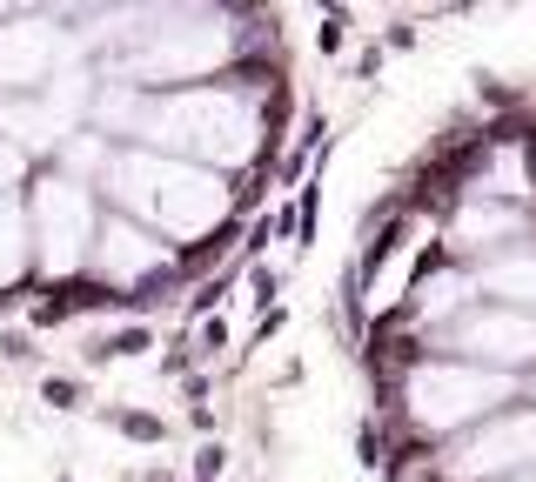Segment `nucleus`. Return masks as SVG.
<instances>
[{"instance_id":"f257e3e1","label":"nucleus","mask_w":536,"mask_h":482,"mask_svg":"<svg viewBox=\"0 0 536 482\" xmlns=\"http://www.w3.org/2000/svg\"><path fill=\"white\" fill-rule=\"evenodd\" d=\"M94 188H101V201L114 215L141 221L148 235L175 241V248H195V241L235 228V181L161 148H134V141L108 148Z\"/></svg>"},{"instance_id":"f03ea898","label":"nucleus","mask_w":536,"mask_h":482,"mask_svg":"<svg viewBox=\"0 0 536 482\" xmlns=\"http://www.w3.org/2000/svg\"><path fill=\"white\" fill-rule=\"evenodd\" d=\"M510 402H523V375H496V369H476V362H456V355H423V362L402 369L396 395L376 416H389L423 449H443V442L469 436L476 422L503 416Z\"/></svg>"},{"instance_id":"7ed1b4c3","label":"nucleus","mask_w":536,"mask_h":482,"mask_svg":"<svg viewBox=\"0 0 536 482\" xmlns=\"http://www.w3.org/2000/svg\"><path fill=\"white\" fill-rule=\"evenodd\" d=\"M27 241H34V288H61V282H81L88 275V255H94V235L108 221V201L101 188L81 175H67L54 161H41L27 175Z\"/></svg>"},{"instance_id":"20e7f679","label":"nucleus","mask_w":536,"mask_h":482,"mask_svg":"<svg viewBox=\"0 0 536 482\" xmlns=\"http://www.w3.org/2000/svg\"><path fill=\"white\" fill-rule=\"evenodd\" d=\"M88 67V47L61 14H7L0 21V101L7 94H41L61 74Z\"/></svg>"},{"instance_id":"39448f33","label":"nucleus","mask_w":536,"mask_h":482,"mask_svg":"<svg viewBox=\"0 0 536 482\" xmlns=\"http://www.w3.org/2000/svg\"><path fill=\"white\" fill-rule=\"evenodd\" d=\"M449 482H510V476H530L536 469V402H510L503 416L476 422L469 436L443 442L436 449Z\"/></svg>"},{"instance_id":"423d86ee","label":"nucleus","mask_w":536,"mask_h":482,"mask_svg":"<svg viewBox=\"0 0 536 482\" xmlns=\"http://www.w3.org/2000/svg\"><path fill=\"white\" fill-rule=\"evenodd\" d=\"M429 355H456V362H476V369H496V375H530L536 369V308L476 302L429 342Z\"/></svg>"},{"instance_id":"0eeeda50","label":"nucleus","mask_w":536,"mask_h":482,"mask_svg":"<svg viewBox=\"0 0 536 482\" xmlns=\"http://www.w3.org/2000/svg\"><path fill=\"white\" fill-rule=\"evenodd\" d=\"M88 101H94V67H74L54 88L41 94H7L0 101V134L14 141L34 161H54V154L88 128Z\"/></svg>"},{"instance_id":"6e6552de","label":"nucleus","mask_w":536,"mask_h":482,"mask_svg":"<svg viewBox=\"0 0 536 482\" xmlns=\"http://www.w3.org/2000/svg\"><path fill=\"white\" fill-rule=\"evenodd\" d=\"M469 275H476V295H483V302L536 308V235L503 248V255H490V262H476Z\"/></svg>"},{"instance_id":"1a4fd4ad","label":"nucleus","mask_w":536,"mask_h":482,"mask_svg":"<svg viewBox=\"0 0 536 482\" xmlns=\"http://www.w3.org/2000/svg\"><path fill=\"white\" fill-rule=\"evenodd\" d=\"M34 288V241H27V208L7 201L0 208V295H27Z\"/></svg>"},{"instance_id":"9d476101","label":"nucleus","mask_w":536,"mask_h":482,"mask_svg":"<svg viewBox=\"0 0 536 482\" xmlns=\"http://www.w3.org/2000/svg\"><path fill=\"white\" fill-rule=\"evenodd\" d=\"M101 422H108L121 442H141V449H161V442H175V422L148 409V402H101Z\"/></svg>"},{"instance_id":"9b49d317","label":"nucleus","mask_w":536,"mask_h":482,"mask_svg":"<svg viewBox=\"0 0 536 482\" xmlns=\"http://www.w3.org/2000/svg\"><path fill=\"white\" fill-rule=\"evenodd\" d=\"M282 282H289V262H248L242 268V308L248 315H268V308H282Z\"/></svg>"},{"instance_id":"f8f14e48","label":"nucleus","mask_w":536,"mask_h":482,"mask_svg":"<svg viewBox=\"0 0 536 482\" xmlns=\"http://www.w3.org/2000/svg\"><path fill=\"white\" fill-rule=\"evenodd\" d=\"M34 395H41L54 416H88V382L81 375H61V369H47L41 382H34Z\"/></svg>"},{"instance_id":"ddd939ff","label":"nucleus","mask_w":536,"mask_h":482,"mask_svg":"<svg viewBox=\"0 0 536 482\" xmlns=\"http://www.w3.org/2000/svg\"><path fill=\"white\" fill-rule=\"evenodd\" d=\"M188 342H195L201 369H208V362H222V355H235V349H242V342H235V322H228V315H208V322H195V329H188Z\"/></svg>"},{"instance_id":"4468645a","label":"nucleus","mask_w":536,"mask_h":482,"mask_svg":"<svg viewBox=\"0 0 536 482\" xmlns=\"http://www.w3.org/2000/svg\"><path fill=\"white\" fill-rule=\"evenodd\" d=\"M34 168H41V161H34V154H21L7 134H0V208L27 195V175H34Z\"/></svg>"},{"instance_id":"2eb2a0df","label":"nucleus","mask_w":536,"mask_h":482,"mask_svg":"<svg viewBox=\"0 0 536 482\" xmlns=\"http://www.w3.org/2000/svg\"><path fill=\"white\" fill-rule=\"evenodd\" d=\"M228 449L222 436H208V442H195V456H188V482H228Z\"/></svg>"},{"instance_id":"dca6fc26","label":"nucleus","mask_w":536,"mask_h":482,"mask_svg":"<svg viewBox=\"0 0 536 482\" xmlns=\"http://www.w3.org/2000/svg\"><path fill=\"white\" fill-rule=\"evenodd\" d=\"M34 342H41L34 329H0V362H41Z\"/></svg>"},{"instance_id":"f3484780","label":"nucleus","mask_w":536,"mask_h":482,"mask_svg":"<svg viewBox=\"0 0 536 482\" xmlns=\"http://www.w3.org/2000/svg\"><path fill=\"white\" fill-rule=\"evenodd\" d=\"M188 429H195V436L208 442L215 429H222V409H215V402H188Z\"/></svg>"},{"instance_id":"a211bd4d","label":"nucleus","mask_w":536,"mask_h":482,"mask_svg":"<svg viewBox=\"0 0 536 482\" xmlns=\"http://www.w3.org/2000/svg\"><path fill=\"white\" fill-rule=\"evenodd\" d=\"M134 482H188V476H175V469H141Z\"/></svg>"},{"instance_id":"6ab92c4d","label":"nucleus","mask_w":536,"mask_h":482,"mask_svg":"<svg viewBox=\"0 0 536 482\" xmlns=\"http://www.w3.org/2000/svg\"><path fill=\"white\" fill-rule=\"evenodd\" d=\"M523 395H530V402H536V369H530V375H523Z\"/></svg>"},{"instance_id":"aec40b11","label":"nucleus","mask_w":536,"mask_h":482,"mask_svg":"<svg viewBox=\"0 0 536 482\" xmlns=\"http://www.w3.org/2000/svg\"><path fill=\"white\" fill-rule=\"evenodd\" d=\"M510 482H536V469H530V476H510Z\"/></svg>"},{"instance_id":"412c9836","label":"nucleus","mask_w":536,"mask_h":482,"mask_svg":"<svg viewBox=\"0 0 536 482\" xmlns=\"http://www.w3.org/2000/svg\"><path fill=\"white\" fill-rule=\"evenodd\" d=\"M61 482H67V476H61Z\"/></svg>"}]
</instances>
